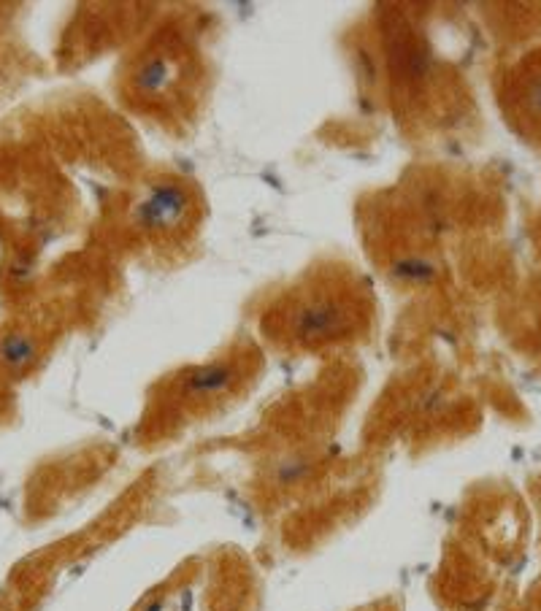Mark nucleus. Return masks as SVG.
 <instances>
[{
	"label": "nucleus",
	"instance_id": "nucleus-1",
	"mask_svg": "<svg viewBox=\"0 0 541 611\" xmlns=\"http://www.w3.org/2000/svg\"><path fill=\"white\" fill-rule=\"evenodd\" d=\"M349 328H352V311L336 298L320 295L298 309L293 330L303 344H322L347 333Z\"/></svg>",
	"mask_w": 541,
	"mask_h": 611
},
{
	"label": "nucleus",
	"instance_id": "nucleus-4",
	"mask_svg": "<svg viewBox=\"0 0 541 611\" xmlns=\"http://www.w3.org/2000/svg\"><path fill=\"white\" fill-rule=\"evenodd\" d=\"M239 379L236 368L230 363H209L195 368L187 374L182 382V395L184 398H193V401H203V398H220L222 393H228L233 382Z\"/></svg>",
	"mask_w": 541,
	"mask_h": 611
},
{
	"label": "nucleus",
	"instance_id": "nucleus-2",
	"mask_svg": "<svg viewBox=\"0 0 541 611\" xmlns=\"http://www.w3.org/2000/svg\"><path fill=\"white\" fill-rule=\"evenodd\" d=\"M190 211V195L182 184L166 182L157 184L138 203V225L149 233H171L182 225Z\"/></svg>",
	"mask_w": 541,
	"mask_h": 611
},
{
	"label": "nucleus",
	"instance_id": "nucleus-3",
	"mask_svg": "<svg viewBox=\"0 0 541 611\" xmlns=\"http://www.w3.org/2000/svg\"><path fill=\"white\" fill-rule=\"evenodd\" d=\"M176 79H179V60L171 52H152L138 65L133 84L138 95L144 98H163L174 90Z\"/></svg>",
	"mask_w": 541,
	"mask_h": 611
},
{
	"label": "nucleus",
	"instance_id": "nucleus-5",
	"mask_svg": "<svg viewBox=\"0 0 541 611\" xmlns=\"http://www.w3.org/2000/svg\"><path fill=\"white\" fill-rule=\"evenodd\" d=\"M0 357H3V363L9 365V368H25V365L33 363L36 347H33V341H30L28 336H17V333H14V336L3 338Z\"/></svg>",
	"mask_w": 541,
	"mask_h": 611
},
{
	"label": "nucleus",
	"instance_id": "nucleus-6",
	"mask_svg": "<svg viewBox=\"0 0 541 611\" xmlns=\"http://www.w3.org/2000/svg\"><path fill=\"white\" fill-rule=\"evenodd\" d=\"M520 101H523L525 114H531L536 122H541V68L525 79L523 90H520Z\"/></svg>",
	"mask_w": 541,
	"mask_h": 611
}]
</instances>
